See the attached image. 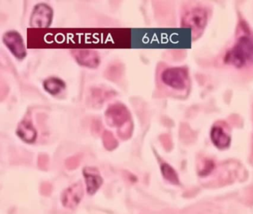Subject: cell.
Segmentation results:
<instances>
[{"label":"cell","instance_id":"obj_1","mask_svg":"<svg viewBox=\"0 0 253 214\" xmlns=\"http://www.w3.org/2000/svg\"><path fill=\"white\" fill-rule=\"evenodd\" d=\"M227 64L241 69L253 63V39L248 36H242L225 56Z\"/></svg>","mask_w":253,"mask_h":214},{"label":"cell","instance_id":"obj_12","mask_svg":"<svg viewBox=\"0 0 253 214\" xmlns=\"http://www.w3.org/2000/svg\"><path fill=\"white\" fill-rule=\"evenodd\" d=\"M43 86L47 92L57 95L66 88V84L60 78H50L44 81Z\"/></svg>","mask_w":253,"mask_h":214},{"label":"cell","instance_id":"obj_11","mask_svg":"<svg viewBox=\"0 0 253 214\" xmlns=\"http://www.w3.org/2000/svg\"><path fill=\"white\" fill-rule=\"evenodd\" d=\"M17 133L21 139L27 143H33L36 138V129L29 121H23L20 124Z\"/></svg>","mask_w":253,"mask_h":214},{"label":"cell","instance_id":"obj_16","mask_svg":"<svg viewBox=\"0 0 253 214\" xmlns=\"http://www.w3.org/2000/svg\"><path fill=\"white\" fill-rule=\"evenodd\" d=\"M79 163H80V158L79 156H73L66 160V168L69 170H73L79 166Z\"/></svg>","mask_w":253,"mask_h":214},{"label":"cell","instance_id":"obj_7","mask_svg":"<svg viewBox=\"0 0 253 214\" xmlns=\"http://www.w3.org/2000/svg\"><path fill=\"white\" fill-rule=\"evenodd\" d=\"M83 196V188L80 182L73 184L63 192L62 202L63 206L68 208H75Z\"/></svg>","mask_w":253,"mask_h":214},{"label":"cell","instance_id":"obj_10","mask_svg":"<svg viewBox=\"0 0 253 214\" xmlns=\"http://www.w3.org/2000/svg\"><path fill=\"white\" fill-rule=\"evenodd\" d=\"M83 175L87 184L88 193L94 194L102 184V177L100 175L99 171L94 168H86L83 171Z\"/></svg>","mask_w":253,"mask_h":214},{"label":"cell","instance_id":"obj_15","mask_svg":"<svg viewBox=\"0 0 253 214\" xmlns=\"http://www.w3.org/2000/svg\"><path fill=\"white\" fill-rule=\"evenodd\" d=\"M132 132V125L131 122L120 128L118 135L122 139L126 140L130 138Z\"/></svg>","mask_w":253,"mask_h":214},{"label":"cell","instance_id":"obj_4","mask_svg":"<svg viewBox=\"0 0 253 214\" xmlns=\"http://www.w3.org/2000/svg\"><path fill=\"white\" fill-rule=\"evenodd\" d=\"M106 119L110 126L120 128L130 122L131 115L124 105L115 103L110 106L106 112Z\"/></svg>","mask_w":253,"mask_h":214},{"label":"cell","instance_id":"obj_2","mask_svg":"<svg viewBox=\"0 0 253 214\" xmlns=\"http://www.w3.org/2000/svg\"><path fill=\"white\" fill-rule=\"evenodd\" d=\"M208 15L207 11L202 8H195L186 11L182 17L181 26L190 29L192 37L201 35L207 26Z\"/></svg>","mask_w":253,"mask_h":214},{"label":"cell","instance_id":"obj_14","mask_svg":"<svg viewBox=\"0 0 253 214\" xmlns=\"http://www.w3.org/2000/svg\"><path fill=\"white\" fill-rule=\"evenodd\" d=\"M103 140H104V146L107 150H112L117 147V140L115 139L111 132H108V131L104 132V135H103Z\"/></svg>","mask_w":253,"mask_h":214},{"label":"cell","instance_id":"obj_5","mask_svg":"<svg viewBox=\"0 0 253 214\" xmlns=\"http://www.w3.org/2000/svg\"><path fill=\"white\" fill-rule=\"evenodd\" d=\"M3 41L8 49L17 59L22 60L26 57V50L24 41L18 32L15 31L7 32L4 35Z\"/></svg>","mask_w":253,"mask_h":214},{"label":"cell","instance_id":"obj_13","mask_svg":"<svg viewBox=\"0 0 253 214\" xmlns=\"http://www.w3.org/2000/svg\"><path fill=\"white\" fill-rule=\"evenodd\" d=\"M161 171L163 176L168 181L173 183V184L179 183V177H178L177 173L171 166L167 164H163L161 166Z\"/></svg>","mask_w":253,"mask_h":214},{"label":"cell","instance_id":"obj_6","mask_svg":"<svg viewBox=\"0 0 253 214\" xmlns=\"http://www.w3.org/2000/svg\"><path fill=\"white\" fill-rule=\"evenodd\" d=\"M53 17V11L48 5L38 4L31 17V26L33 27H48Z\"/></svg>","mask_w":253,"mask_h":214},{"label":"cell","instance_id":"obj_8","mask_svg":"<svg viewBox=\"0 0 253 214\" xmlns=\"http://www.w3.org/2000/svg\"><path fill=\"white\" fill-rule=\"evenodd\" d=\"M72 55L76 61L82 66L88 68H97L100 63V57L98 52L93 50H74Z\"/></svg>","mask_w":253,"mask_h":214},{"label":"cell","instance_id":"obj_18","mask_svg":"<svg viewBox=\"0 0 253 214\" xmlns=\"http://www.w3.org/2000/svg\"><path fill=\"white\" fill-rule=\"evenodd\" d=\"M51 190H52V187L49 183L44 182L40 186V192L43 196H49L51 194Z\"/></svg>","mask_w":253,"mask_h":214},{"label":"cell","instance_id":"obj_9","mask_svg":"<svg viewBox=\"0 0 253 214\" xmlns=\"http://www.w3.org/2000/svg\"><path fill=\"white\" fill-rule=\"evenodd\" d=\"M212 142L220 150L227 149L230 145L231 138L222 127L215 125L210 132Z\"/></svg>","mask_w":253,"mask_h":214},{"label":"cell","instance_id":"obj_3","mask_svg":"<svg viewBox=\"0 0 253 214\" xmlns=\"http://www.w3.org/2000/svg\"><path fill=\"white\" fill-rule=\"evenodd\" d=\"M161 80L163 84L174 89H184L189 83V72L186 68H169L161 74Z\"/></svg>","mask_w":253,"mask_h":214},{"label":"cell","instance_id":"obj_17","mask_svg":"<svg viewBox=\"0 0 253 214\" xmlns=\"http://www.w3.org/2000/svg\"><path fill=\"white\" fill-rule=\"evenodd\" d=\"M38 165L42 170H46L48 165V157L45 155H40L38 159Z\"/></svg>","mask_w":253,"mask_h":214}]
</instances>
